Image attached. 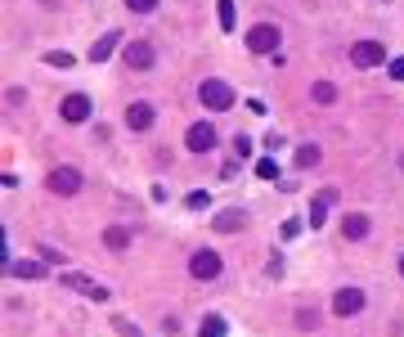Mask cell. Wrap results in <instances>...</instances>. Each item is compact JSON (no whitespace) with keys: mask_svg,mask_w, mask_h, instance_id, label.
Here are the masks:
<instances>
[{"mask_svg":"<svg viewBox=\"0 0 404 337\" xmlns=\"http://www.w3.org/2000/svg\"><path fill=\"white\" fill-rule=\"evenodd\" d=\"M59 113H63V122H90V99L85 94H68Z\"/></svg>","mask_w":404,"mask_h":337,"instance_id":"cell-11","label":"cell"},{"mask_svg":"<svg viewBox=\"0 0 404 337\" xmlns=\"http://www.w3.org/2000/svg\"><path fill=\"white\" fill-rule=\"evenodd\" d=\"M5 274H14V279H41V261H5Z\"/></svg>","mask_w":404,"mask_h":337,"instance_id":"cell-15","label":"cell"},{"mask_svg":"<svg viewBox=\"0 0 404 337\" xmlns=\"http://www.w3.org/2000/svg\"><path fill=\"white\" fill-rule=\"evenodd\" d=\"M391 77H396V81H404V59H391Z\"/></svg>","mask_w":404,"mask_h":337,"instance_id":"cell-29","label":"cell"},{"mask_svg":"<svg viewBox=\"0 0 404 337\" xmlns=\"http://www.w3.org/2000/svg\"><path fill=\"white\" fill-rule=\"evenodd\" d=\"M117 45H121V32L113 27V32H104V36H99V41H94V45H90V59H94V63H104V59H108V54H113V50H117Z\"/></svg>","mask_w":404,"mask_h":337,"instance_id":"cell-12","label":"cell"},{"mask_svg":"<svg viewBox=\"0 0 404 337\" xmlns=\"http://www.w3.org/2000/svg\"><path fill=\"white\" fill-rule=\"evenodd\" d=\"M202 337H225V319H220V315H207V319H202Z\"/></svg>","mask_w":404,"mask_h":337,"instance_id":"cell-21","label":"cell"},{"mask_svg":"<svg viewBox=\"0 0 404 337\" xmlns=\"http://www.w3.org/2000/svg\"><path fill=\"white\" fill-rule=\"evenodd\" d=\"M126 5L135 9V14H153V9H157V0H126Z\"/></svg>","mask_w":404,"mask_h":337,"instance_id":"cell-25","label":"cell"},{"mask_svg":"<svg viewBox=\"0 0 404 337\" xmlns=\"http://www.w3.org/2000/svg\"><path fill=\"white\" fill-rule=\"evenodd\" d=\"M350 63L355 68H377V63H382V45H377V41H360L350 50Z\"/></svg>","mask_w":404,"mask_h":337,"instance_id":"cell-9","label":"cell"},{"mask_svg":"<svg viewBox=\"0 0 404 337\" xmlns=\"http://www.w3.org/2000/svg\"><path fill=\"white\" fill-rule=\"evenodd\" d=\"M45 185H50V194H59V198H72V194L81 189V171H77V166H54Z\"/></svg>","mask_w":404,"mask_h":337,"instance_id":"cell-2","label":"cell"},{"mask_svg":"<svg viewBox=\"0 0 404 337\" xmlns=\"http://www.w3.org/2000/svg\"><path fill=\"white\" fill-rule=\"evenodd\" d=\"M400 274H404V257H400Z\"/></svg>","mask_w":404,"mask_h":337,"instance_id":"cell-30","label":"cell"},{"mask_svg":"<svg viewBox=\"0 0 404 337\" xmlns=\"http://www.w3.org/2000/svg\"><path fill=\"white\" fill-rule=\"evenodd\" d=\"M319 158H324L319 144H301L297 149V166H319Z\"/></svg>","mask_w":404,"mask_h":337,"instance_id":"cell-17","label":"cell"},{"mask_svg":"<svg viewBox=\"0 0 404 337\" xmlns=\"http://www.w3.org/2000/svg\"><path fill=\"white\" fill-rule=\"evenodd\" d=\"M41 261H50V266H63V252H54V247H41Z\"/></svg>","mask_w":404,"mask_h":337,"instance_id":"cell-27","label":"cell"},{"mask_svg":"<svg viewBox=\"0 0 404 337\" xmlns=\"http://www.w3.org/2000/svg\"><path fill=\"white\" fill-rule=\"evenodd\" d=\"M333 310H337L341 319H346V315H360V310H364V288H337Z\"/></svg>","mask_w":404,"mask_h":337,"instance_id":"cell-4","label":"cell"},{"mask_svg":"<svg viewBox=\"0 0 404 337\" xmlns=\"http://www.w3.org/2000/svg\"><path fill=\"white\" fill-rule=\"evenodd\" d=\"M153 59H157V50L149 41H130L126 45V63L135 68V72H144V68H153Z\"/></svg>","mask_w":404,"mask_h":337,"instance_id":"cell-8","label":"cell"},{"mask_svg":"<svg viewBox=\"0 0 404 337\" xmlns=\"http://www.w3.org/2000/svg\"><path fill=\"white\" fill-rule=\"evenodd\" d=\"M153 117H157V113H153V104H144V99H135V104L126 108V126H130V130H149V126H153Z\"/></svg>","mask_w":404,"mask_h":337,"instance_id":"cell-10","label":"cell"},{"mask_svg":"<svg viewBox=\"0 0 404 337\" xmlns=\"http://www.w3.org/2000/svg\"><path fill=\"white\" fill-rule=\"evenodd\" d=\"M256 176H261V180H278V166H274V158H261V162H256Z\"/></svg>","mask_w":404,"mask_h":337,"instance_id":"cell-23","label":"cell"},{"mask_svg":"<svg viewBox=\"0 0 404 337\" xmlns=\"http://www.w3.org/2000/svg\"><path fill=\"white\" fill-rule=\"evenodd\" d=\"M278 234H283V238H297V234H301V221H283V230H278Z\"/></svg>","mask_w":404,"mask_h":337,"instance_id":"cell-28","label":"cell"},{"mask_svg":"<svg viewBox=\"0 0 404 337\" xmlns=\"http://www.w3.org/2000/svg\"><path fill=\"white\" fill-rule=\"evenodd\" d=\"M247 50H252V54H274V50H278V27H274V23H261V27H252Z\"/></svg>","mask_w":404,"mask_h":337,"instance_id":"cell-3","label":"cell"},{"mask_svg":"<svg viewBox=\"0 0 404 337\" xmlns=\"http://www.w3.org/2000/svg\"><path fill=\"white\" fill-rule=\"evenodd\" d=\"M198 99H202V108H212V113H225V108H234V90H229L225 81H202Z\"/></svg>","mask_w":404,"mask_h":337,"instance_id":"cell-1","label":"cell"},{"mask_svg":"<svg viewBox=\"0 0 404 337\" xmlns=\"http://www.w3.org/2000/svg\"><path fill=\"white\" fill-rule=\"evenodd\" d=\"M104 243L113 247V252H121V247L130 243V230H113V225H108V230H104Z\"/></svg>","mask_w":404,"mask_h":337,"instance_id":"cell-18","label":"cell"},{"mask_svg":"<svg viewBox=\"0 0 404 337\" xmlns=\"http://www.w3.org/2000/svg\"><path fill=\"white\" fill-rule=\"evenodd\" d=\"M310 94H314V104H333V99H337V86H333V81H319Z\"/></svg>","mask_w":404,"mask_h":337,"instance_id":"cell-19","label":"cell"},{"mask_svg":"<svg viewBox=\"0 0 404 337\" xmlns=\"http://www.w3.org/2000/svg\"><path fill=\"white\" fill-rule=\"evenodd\" d=\"M113 329H117L121 337H144V333H140V329H135V324H130V319H113Z\"/></svg>","mask_w":404,"mask_h":337,"instance_id":"cell-24","label":"cell"},{"mask_svg":"<svg viewBox=\"0 0 404 337\" xmlns=\"http://www.w3.org/2000/svg\"><path fill=\"white\" fill-rule=\"evenodd\" d=\"M333 202H337V189H324V194H314V202H310V225H324Z\"/></svg>","mask_w":404,"mask_h":337,"instance_id":"cell-13","label":"cell"},{"mask_svg":"<svg viewBox=\"0 0 404 337\" xmlns=\"http://www.w3.org/2000/svg\"><path fill=\"white\" fill-rule=\"evenodd\" d=\"M207 202H212V198H207V194H202V189H193V194H189V207H193V212H202V207H207Z\"/></svg>","mask_w":404,"mask_h":337,"instance_id":"cell-26","label":"cell"},{"mask_svg":"<svg viewBox=\"0 0 404 337\" xmlns=\"http://www.w3.org/2000/svg\"><path fill=\"white\" fill-rule=\"evenodd\" d=\"M212 225H216L220 234H234V230H247V216H243V212H220Z\"/></svg>","mask_w":404,"mask_h":337,"instance_id":"cell-16","label":"cell"},{"mask_svg":"<svg viewBox=\"0 0 404 337\" xmlns=\"http://www.w3.org/2000/svg\"><path fill=\"white\" fill-rule=\"evenodd\" d=\"M189 270H193V279H216L220 274V252H193Z\"/></svg>","mask_w":404,"mask_h":337,"instance_id":"cell-5","label":"cell"},{"mask_svg":"<svg viewBox=\"0 0 404 337\" xmlns=\"http://www.w3.org/2000/svg\"><path fill=\"white\" fill-rule=\"evenodd\" d=\"M185 144H189L193 153H207V149L216 144V126H212V122H193L189 135H185Z\"/></svg>","mask_w":404,"mask_h":337,"instance_id":"cell-6","label":"cell"},{"mask_svg":"<svg viewBox=\"0 0 404 337\" xmlns=\"http://www.w3.org/2000/svg\"><path fill=\"white\" fill-rule=\"evenodd\" d=\"M369 230H373V225H369V216H364V212H350L346 221H341V234H346V238H364Z\"/></svg>","mask_w":404,"mask_h":337,"instance_id":"cell-14","label":"cell"},{"mask_svg":"<svg viewBox=\"0 0 404 337\" xmlns=\"http://www.w3.org/2000/svg\"><path fill=\"white\" fill-rule=\"evenodd\" d=\"M63 288H72V293H85V297H94V302H108V288L94 283V279H85V274H63Z\"/></svg>","mask_w":404,"mask_h":337,"instance_id":"cell-7","label":"cell"},{"mask_svg":"<svg viewBox=\"0 0 404 337\" xmlns=\"http://www.w3.org/2000/svg\"><path fill=\"white\" fill-rule=\"evenodd\" d=\"M216 14H220V27L229 32V27H234V18H238V14H234V0H220V5H216Z\"/></svg>","mask_w":404,"mask_h":337,"instance_id":"cell-20","label":"cell"},{"mask_svg":"<svg viewBox=\"0 0 404 337\" xmlns=\"http://www.w3.org/2000/svg\"><path fill=\"white\" fill-rule=\"evenodd\" d=\"M45 63H50V68H72L77 59H72L68 50H50V54H45Z\"/></svg>","mask_w":404,"mask_h":337,"instance_id":"cell-22","label":"cell"}]
</instances>
